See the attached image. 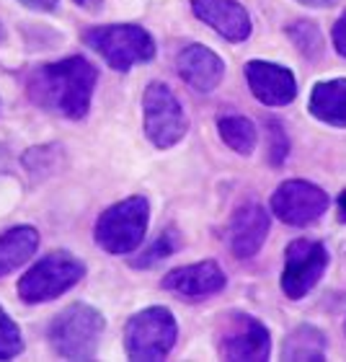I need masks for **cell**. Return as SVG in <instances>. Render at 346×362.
Masks as SVG:
<instances>
[{
  "instance_id": "4316f807",
  "label": "cell",
  "mask_w": 346,
  "mask_h": 362,
  "mask_svg": "<svg viewBox=\"0 0 346 362\" xmlns=\"http://www.w3.org/2000/svg\"><path fill=\"white\" fill-rule=\"evenodd\" d=\"M78 8H83V11H90V13H98V11H104V0H73Z\"/></svg>"
},
{
  "instance_id": "d4e9b609",
  "label": "cell",
  "mask_w": 346,
  "mask_h": 362,
  "mask_svg": "<svg viewBox=\"0 0 346 362\" xmlns=\"http://www.w3.org/2000/svg\"><path fill=\"white\" fill-rule=\"evenodd\" d=\"M333 47H336V52L341 57H346V8L344 13L336 18V23H333Z\"/></svg>"
},
{
  "instance_id": "52a82bcc",
  "label": "cell",
  "mask_w": 346,
  "mask_h": 362,
  "mask_svg": "<svg viewBox=\"0 0 346 362\" xmlns=\"http://www.w3.org/2000/svg\"><path fill=\"white\" fill-rule=\"evenodd\" d=\"M143 129L153 148L168 151L189 132V117L171 86L153 81L143 93Z\"/></svg>"
},
{
  "instance_id": "f1b7e54d",
  "label": "cell",
  "mask_w": 346,
  "mask_h": 362,
  "mask_svg": "<svg viewBox=\"0 0 346 362\" xmlns=\"http://www.w3.org/2000/svg\"><path fill=\"white\" fill-rule=\"evenodd\" d=\"M339 218H341V223H346V192H341V197H339Z\"/></svg>"
},
{
  "instance_id": "2e32d148",
  "label": "cell",
  "mask_w": 346,
  "mask_h": 362,
  "mask_svg": "<svg viewBox=\"0 0 346 362\" xmlns=\"http://www.w3.org/2000/svg\"><path fill=\"white\" fill-rule=\"evenodd\" d=\"M39 249V230L34 226H13L0 233V277L29 264Z\"/></svg>"
},
{
  "instance_id": "cb8c5ba5",
  "label": "cell",
  "mask_w": 346,
  "mask_h": 362,
  "mask_svg": "<svg viewBox=\"0 0 346 362\" xmlns=\"http://www.w3.org/2000/svg\"><path fill=\"white\" fill-rule=\"evenodd\" d=\"M266 127H269V160H271V166H282V163L287 160V151H290L287 132L277 119H269L266 122Z\"/></svg>"
},
{
  "instance_id": "d6986e66",
  "label": "cell",
  "mask_w": 346,
  "mask_h": 362,
  "mask_svg": "<svg viewBox=\"0 0 346 362\" xmlns=\"http://www.w3.org/2000/svg\"><path fill=\"white\" fill-rule=\"evenodd\" d=\"M217 132L230 151L241 153V156H251V153L256 151V143H258L256 124L251 119H246V117H241V114H225V117H220Z\"/></svg>"
},
{
  "instance_id": "484cf974",
  "label": "cell",
  "mask_w": 346,
  "mask_h": 362,
  "mask_svg": "<svg viewBox=\"0 0 346 362\" xmlns=\"http://www.w3.org/2000/svg\"><path fill=\"white\" fill-rule=\"evenodd\" d=\"M16 3L29 11H37V13H52L60 8V0H16Z\"/></svg>"
},
{
  "instance_id": "5bb4252c",
  "label": "cell",
  "mask_w": 346,
  "mask_h": 362,
  "mask_svg": "<svg viewBox=\"0 0 346 362\" xmlns=\"http://www.w3.org/2000/svg\"><path fill=\"white\" fill-rule=\"evenodd\" d=\"M269 212L261 204L249 202L238 207L227 226V243L238 259H251L261 251L266 235H269Z\"/></svg>"
},
{
  "instance_id": "83f0119b",
  "label": "cell",
  "mask_w": 346,
  "mask_h": 362,
  "mask_svg": "<svg viewBox=\"0 0 346 362\" xmlns=\"http://www.w3.org/2000/svg\"><path fill=\"white\" fill-rule=\"evenodd\" d=\"M297 3L308 8H331V6H336L339 0H297Z\"/></svg>"
},
{
  "instance_id": "ac0fdd59",
  "label": "cell",
  "mask_w": 346,
  "mask_h": 362,
  "mask_svg": "<svg viewBox=\"0 0 346 362\" xmlns=\"http://www.w3.org/2000/svg\"><path fill=\"white\" fill-rule=\"evenodd\" d=\"M326 334L310 324L297 326L294 332L287 334L282 344V357L287 362H318L326 360Z\"/></svg>"
},
{
  "instance_id": "7402d4cb",
  "label": "cell",
  "mask_w": 346,
  "mask_h": 362,
  "mask_svg": "<svg viewBox=\"0 0 346 362\" xmlns=\"http://www.w3.org/2000/svg\"><path fill=\"white\" fill-rule=\"evenodd\" d=\"M65 160L62 145H37L23 153V168L34 176H52Z\"/></svg>"
},
{
  "instance_id": "7a4b0ae2",
  "label": "cell",
  "mask_w": 346,
  "mask_h": 362,
  "mask_svg": "<svg viewBox=\"0 0 346 362\" xmlns=\"http://www.w3.org/2000/svg\"><path fill=\"white\" fill-rule=\"evenodd\" d=\"M83 45L117 73H129L137 65L150 62L158 52L155 39L140 23H104L83 31Z\"/></svg>"
},
{
  "instance_id": "277c9868",
  "label": "cell",
  "mask_w": 346,
  "mask_h": 362,
  "mask_svg": "<svg viewBox=\"0 0 346 362\" xmlns=\"http://www.w3.org/2000/svg\"><path fill=\"white\" fill-rule=\"evenodd\" d=\"M148 226H150V202L143 194H132L98 215L93 238L101 251L112 257H124L140 249Z\"/></svg>"
},
{
  "instance_id": "44dd1931",
  "label": "cell",
  "mask_w": 346,
  "mask_h": 362,
  "mask_svg": "<svg viewBox=\"0 0 346 362\" xmlns=\"http://www.w3.org/2000/svg\"><path fill=\"white\" fill-rule=\"evenodd\" d=\"M287 37L292 39V45L300 49L302 57H308V60H321L323 57V49H326V42H323V34L318 29V23L313 21H294L287 26Z\"/></svg>"
},
{
  "instance_id": "8992f818",
  "label": "cell",
  "mask_w": 346,
  "mask_h": 362,
  "mask_svg": "<svg viewBox=\"0 0 346 362\" xmlns=\"http://www.w3.org/2000/svg\"><path fill=\"white\" fill-rule=\"evenodd\" d=\"M179 339V324L166 305L137 310L124 324V352L135 362L166 360Z\"/></svg>"
},
{
  "instance_id": "9a60e30c",
  "label": "cell",
  "mask_w": 346,
  "mask_h": 362,
  "mask_svg": "<svg viewBox=\"0 0 346 362\" xmlns=\"http://www.w3.org/2000/svg\"><path fill=\"white\" fill-rule=\"evenodd\" d=\"M176 70H179L181 81L199 93H212L225 78L222 57L204 45L184 47L176 57Z\"/></svg>"
},
{
  "instance_id": "4fadbf2b",
  "label": "cell",
  "mask_w": 346,
  "mask_h": 362,
  "mask_svg": "<svg viewBox=\"0 0 346 362\" xmlns=\"http://www.w3.org/2000/svg\"><path fill=\"white\" fill-rule=\"evenodd\" d=\"M191 11L199 21L233 45L246 42L253 31L249 11L238 0H191Z\"/></svg>"
},
{
  "instance_id": "8fae6325",
  "label": "cell",
  "mask_w": 346,
  "mask_h": 362,
  "mask_svg": "<svg viewBox=\"0 0 346 362\" xmlns=\"http://www.w3.org/2000/svg\"><path fill=\"white\" fill-rule=\"evenodd\" d=\"M227 277L217 262H196V264L179 267L168 272L160 287L166 293H173L181 300H207L212 295L222 293Z\"/></svg>"
},
{
  "instance_id": "9c48e42d",
  "label": "cell",
  "mask_w": 346,
  "mask_h": 362,
  "mask_svg": "<svg viewBox=\"0 0 346 362\" xmlns=\"http://www.w3.org/2000/svg\"><path fill=\"white\" fill-rule=\"evenodd\" d=\"M328 269V249L323 243L297 238L285 251L282 290L290 300H302Z\"/></svg>"
},
{
  "instance_id": "30bf717a",
  "label": "cell",
  "mask_w": 346,
  "mask_h": 362,
  "mask_svg": "<svg viewBox=\"0 0 346 362\" xmlns=\"http://www.w3.org/2000/svg\"><path fill=\"white\" fill-rule=\"evenodd\" d=\"M328 210V194L323 189L302 179H290L279 184L271 194V212L292 228H308L323 218Z\"/></svg>"
},
{
  "instance_id": "f546056e",
  "label": "cell",
  "mask_w": 346,
  "mask_h": 362,
  "mask_svg": "<svg viewBox=\"0 0 346 362\" xmlns=\"http://www.w3.org/2000/svg\"><path fill=\"white\" fill-rule=\"evenodd\" d=\"M6 39V26H3V21H0V42Z\"/></svg>"
},
{
  "instance_id": "ffe728a7",
  "label": "cell",
  "mask_w": 346,
  "mask_h": 362,
  "mask_svg": "<svg viewBox=\"0 0 346 362\" xmlns=\"http://www.w3.org/2000/svg\"><path fill=\"white\" fill-rule=\"evenodd\" d=\"M179 249H181V233L176 228H166L143 254H137V257L129 259V267H135V269H153L155 264H160V262H166L168 257H173Z\"/></svg>"
},
{
  "instance_id": "5b68a950",
  "label": "cell",
  "mask_w": 346,
  "mask_h": 362,
  "mask_svg": "<svg viewBox=\"0 0 346 362\" xmlns=\"http://www.w3.org/2000/svg\"><path fill=\"white\" fill-rule=\"evenodd\" d=\"M85 277V264L70 251H49L47 257L23 272L18 279V298L29 305H42V303L57 300L60 295L70 293L73 287Z\"/></svg>"
},
{
  "instance_id": "3957f363",
  "label": "cell",
  "mask_w": 346,
  "mask_h": 362,
  "mask_svg": "<svg viewBox=\"0 0 346 362\" xmlns=\"http://www.w3.org/2000/svg\"><path fill=\"white\" fill-rule=\"evenodd\" d=\"M104 329L106 318L101 310L88 303H73L52 318V324L47 329V339L57 357L85 362L98 355Z\"/></svg>"
},
{
  "instance_id": "e0dca14e",
  "label": "cell",
  "mask_w": 346,
  "mask_h": 362,
  "mask_svg": "<svg viewBox=\"0 0 346 362\" xmlns=\"http://www.w3.org/2000/svg\"><path fill=\"white\" fill-rule=\"evenodd\" d=\"M310 114L331 127H346V78L318 83L310 93Z\"/></svg>"
},
{
  "instance_id": "7c38bea8",
  "label": "cell",
  "mask_w": 346,
  "mask_h": 362,
  "mask_svg": "<svg viewBox=\"0 0 346 362\" xmlns=\"http://www.w3.org/2000/svg\"><path fill=\"white\" fill-rule=\"evenodd\" d=\"M246 81L251 93L266 106H287L297 98V81L292 70L266 60L246 62Z\"/></svg>"
},
{
  "instance_id": "ba28073f",
  "label": "cell",
  "mask_w": 346,
  "mask_h": 362,
  "mask_svg": "<svg viewBox=\"0 0 346 362\" xmlns=\"http://www.w3.org/2000/svg\"><path fill=\"white\" fill-rule=\"evenodd\" d=\"M217 352L222 360L263 362L271 355L269 329L251 313H227L217 329Z\"/></svg>"
},
{
  "instance_id": "603a6c76",
  "label": "cell",
  "mask_w": 346,
  "mask_h": 362,
  "mask_svg": "<svg viewBox=\"0 0 346 362\" xmlns=\"http://www.w3.org/2000/svg\"><path fill=\"white\" fill-rule=\"evenodd\" d=\"M23 352L21 329L16 324L11 313L0 305V360H13Z\"/></svg>"
},
{
  "instance_id": "6da1fadb",
  "label": "cell",
  "mask_w": 346,
  "mask_h": 362,
  "mask_svg": "<svg viewBox=\"0 0 346 362\" xmlns=\"http://www.w3.org/2000/svg\"><path fill=\"white\" fill-rule=\"evenodd\" d=\"M96 83V65L85 60L83 54H70L62 60L31 68L26 76V98L42 112L80 122L90 112Z\"/></svg>"
}]
</instances>
